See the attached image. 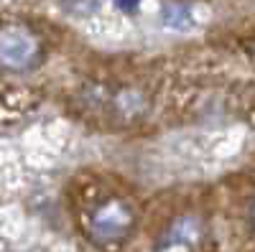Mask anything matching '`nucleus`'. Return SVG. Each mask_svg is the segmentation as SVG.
Wrapping results in <instances>:
<instances>
[{
  "mask_svg": "<svg viewBox=\"0 0 255 252\" xmlns=\"http://www.w3.org/2000/svg\"><path fill=\"white\" fill-rule=\"evenodd\" d=\"M38 56H41V44L31 28L18 23L0 28V67L13 72H26L36 67Z\"/></svg>",
  "mask_w": 255,
  "mask_h": 252,
  "instance_id": "f257e3e1",
  "label": "nucleus"
},
{
  "mask_svg": "<svg viewBox=\"0 0 255 252\" xmlns=\"http://www.w3.org/2000/svg\"><path fill=\"white\" fill-rule=\"evenodd\" d=\"M130 224H133V214H130V209H128V204L110 201V204L100 206L95 212L90 229L100 242H115V240L128 235Z\"/></svg>",
  "mask_w": 255,
  "mask_h": 252,
  "instance_id": "f03ea898",
  "label": "nucleus"
},
{
  "mask_svg": "<svg viewBox=\"0 0 255 252\" xmlns=\"http://www.w3.org/2000/svg\"><path fill=\"white\" fill-rule=\"evenodd\" d=\"M163 23L168 28H176V31H186L191 28V10L181 3H168L163 8Z\"/></svg>",
  "mask_w": 255,
  "mask_h": 252,
  "instance_id": "7ed1b4c3",
  "label": "nucleus"
},
{
  "mask_svg": "<svg viewBox=\"0 0 255 252\" xmlns=\"http://www.w3.org/2000/svg\"><path fill=\"white\" fill-rule=\"evenodd\" d=\"M118 110H120L125 117H133V115L143 112V99H140V94H135V92L120 94V97H118Z\"/></svg>",
  "mask_w": 255,
  "mask_h": 252,
  "instance_id": "20e7f679",
  "label": "nucleus"
},
{
  "mask_svg": "<svg viewBox=\"0 0 255 252\" xmlns=\"http://www.w3.org/2000/svg\"><path fill=\"white\" fill-rule=\"evenodd\" d=\"M115 3H118V8H120V10H125V13H133V10L138 8L140 0H115Z\"/></svg>",
  "mask_w": 255,
  "mask_h": 252,
  "instance_id": "39448f33",
  "label": "nucleus"
},
{
  "mask_svg": "<svg viewBox=\"0 0 255 252\" xmlns=\"http://www.w3.org/2000/svg\"><path fill=\"white\" fill-rule=\"evenodd\" d=\"M253 217H255V212H253Z\"/></svg>",
  "mask_w": 255,
  "mask_h": 252,
  "instance_id": "423d86ee",
  "label": "nucleus"
}]
</instances>
